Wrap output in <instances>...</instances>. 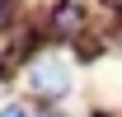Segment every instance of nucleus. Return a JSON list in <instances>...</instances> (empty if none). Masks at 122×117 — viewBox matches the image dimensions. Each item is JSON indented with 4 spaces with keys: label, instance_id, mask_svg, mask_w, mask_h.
Instances as JSON below:
<instances>
[{
    "label": "nucleus",
    "instance_id": "nucleus-1",
    "mask_svg": "<svg viewBox=\"0 0 122 117\" xmlns=\"http://www.w3.org/2000/svg\"><path fill=\"white\" fill-rule=\"evenodd\" d=\"M24 84H28V94H38V98H66L71 84H75V66L61 56V52H42V56L28 61Z\"/></svg>",
    "mask_w": 122,
    "mask_h": 117
},
{
    "label": "nucleus",
    "instance_id": "nucleus-2",
    "mask_svg": "<svg viewBox=\"0 0 122 117\" xmlns=\"http://www.w3.org/2000/svg\"><path fill=\"white\" fill-rule=\"evenodd\" d=\"M47 33L56 42H75L80 33H85V5L80 0H56L52 14H47Z\"/></svg>",
    "mask_w": 122,
    "mask_h": 117
},
{
    "label": "nucleus",
    "instance_id": "nucleus-3",
    "mask_svg": "<svg viewBox=\"0 0 122 117\" xmlns=\"http://www.w3.org/2000/svg\"><path fill=\"white\" fill-rule=\"evenodd\" d=\"M0 117H28V108H24V103H5V108H0Z\"/></svg>",
    "mask_w": 122,
    "mask_h": 117
},
{
    "label": "nucleus",
    "instance_id": "nucleus-4",
    "mask_svg": "<svg viewBox=\"0 0 122 117\" xmlns=\"http://www.w3.org/2000/svg\"><path fill=\"white\" fill-rule=\"evenodd\" d=\"M103 5H108V10H122V0H103Z\"/></svg>",
    "mask_w": 122,
    "mask_h": 117
}]
</instances>
